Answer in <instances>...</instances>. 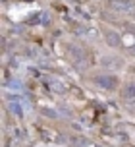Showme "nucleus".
I'll use <instances>...</instances> for the list:
<instances>
[{
    "label": "nucleus",
    "instance_id": "obj_1",
    "mask_svg": "<svg viewBox=\"0 0 135 147\" xmlns=\"http://www.w3.org/2000/svg\"><path fill=\"white\" fill-rule=\"evenodd\" d=\"M108 6L116 10V12H122V14H135V2L133 0H110Z\"/></svg>",
    "mask_w": 135,
    "mask_h": 147
},
{
    "label": "nucleus",
    "instance_id": "obj_2",
    "mask_svg": "<svg viewBox=\"0 0 135 147\" xmlns=\"http://www.w3.org/2000/svg\"><path fill=\"white\" fill-rule=\"evenodd\" d=\"M95 83L102 89H114L116 83H118V80H116L114 76H97V78H95Z\"/></svg>",
    "mask_w": 135,
    "mask_h": 147
},
{
    "label": "nucleus",
    "instance_id": "obj_3",
    "mask_svg": "<svg viewBox=\"0 0 135 147\" xmlns=\"http://www.w3.org/2000/svg\"><path fill=\"white\" fill-rule=\"evenodd\" d=\"M124 99H126L128 103H133L135 101V83H128V85L124 87Z\"/></svg>",
    "mask_w": 135,
    "mask_h": 147
},
{
    "label": "nucleus",
    "instance_id": "obj_4",
    "mask_svg": "<svg viewBox=\"0 0 135 147\" xmlns=\"http://www.w3.org/2000/svg\"><path fill=\"white\" fill-rule=\"evenodd\" d=\"M106 43L110 45V47H120V35L116 33V31H106Z\"/></svg>",
    "mask_w": 135,
    "mask_h": 147
},
{
    "label": "nucleus",
    "instance_id": "obj_5",
    "mask_svg": "<svg viewBox=\"0 0 135 147\" xmlns=\"http://www.w3.org/2000/svg\"><path fill=\"white\" fill-rule=\"evenodd\" d=\"M72 143H74V145L85 147V145H89V140H85V138H74V140H72Z\"/></svg>",
    "mask_w": 135,
    "mask_h": 147
},
{
    "label": "nucleus",
    "instance_id": "obj_6",
    "mask_svg": "<svg viewBox=\"0 0 135 147\" xmlns=\"http://www.w3.org/2000/svg\"><path fill=\"white\" fill-rule=\"evenodd\" d=\"M133 52H135V45H133Z\"/></svg>",
    "mask_w": 135,
    "mask_h": 147
}]
</instances>
